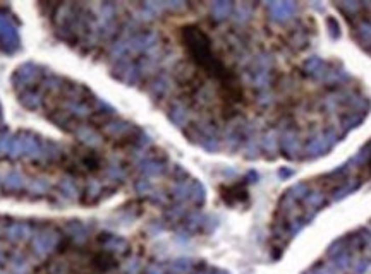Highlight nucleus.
I'll return each mask as SVG.
<instances>
[{"mask_svg": "<svg viewBox=\"0 0 371 274\" xmlns=\"http://www.w3.org/2000/svg\"><path fill=\"white\" fill-rule=\"evenodd\" d=\"M358 36L363 41V45H371V22L363 21L358 28Z\"/></svg>", "mask_w": 371, "mask_h": 274, "instance_id": "nucleus-5", "label": "nucleus"}, {"mask_svg": "<svg viewBox=\"0 0 371 274\" xmlns=\"http://www.w3.org/2000/svg\"><path fill=\"white\" fill-rule=\"evenodd\" d=\"M335 135L332 134V132H327V134H320L316 135L314 139H311L306 146V151L311 156H316V154H323L327 153L328 149L332 148L333 144H335Z\"/></svg>", "mask_w": 371, "mask_h": 274, "instance_id": "nucleus-1", "label": "nucleus"}, {"mask_svg": "<svg viewBox=\"0 0 371 274\" xmlns=\"http://www.w3.org/2000/svg\"><path fill=\"white\" fill-rule=\"evenodd\" d=\"M316 274H328V272H325V271H323V269H321V271H318Z\"/></svg>", "mask_w": 371, "mask_h": 274, "instance_id": "nucleus-6", "label": "nucleus"}, {"mask_svg": "<svg viewBox=\"0 0 371 274\" xmlns=\"http://www.w3.org/2000/svg\"><path fill=\"white\" fill-rule=\"evenodd\" d=\"M304 67H306V72L309 75H313V77H318V79H323L325 75L330 74V70H327V64L323 62L321 59H318V57H314V59H309Z\"/></svg>", "mask_w": 371, "mask_h": 274, "instance_id": "nucleus-4", "label": "nucleus"}, {"mask_svg": "<svg viewBox=\"0 0 371 274\" xmlns=\"http://www.w3.org/2000/svg\"><path fill=\"white\" fill-rule=\"evenodd\" d=\"M270 14L277 21H287V19L295 12V4L294 2H274L268 4Z\"/></svg>", "mask_w": 371, "mask_h": 274, "instance_id": "nucleus-2", "label": "nucleus"}, {"mask_svg": "<svg viewBox=\"0 0 371 274\" xmlns=\"http://www.w3.org/2000/svg\"><path fill=\"white\" fill-rule=\"evenodd\" d=\"M282 151L287 158H298V153L301 151V144H299V139L294 132H285V135L282 137Z\"/></svg>", "mask_w": 371, "mask_h": 274, "instance_id": "nucleus-3", "label": "nucleus"}]
</instances>
